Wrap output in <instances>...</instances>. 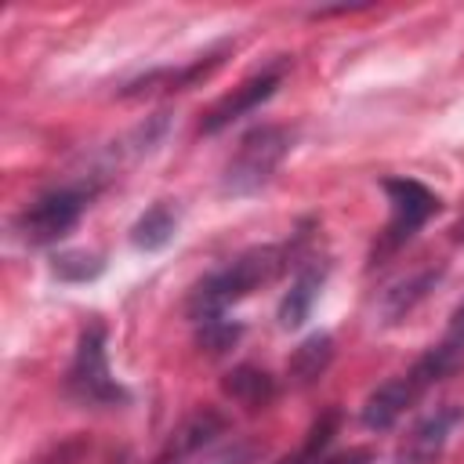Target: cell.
Here are the masks:
<instances>
[{
    "label": "cell",
    "mask_w": 464,
    "mask_h": 464,
    "mask_svg": "<svg viewBox=\"0 0 464 464\" xmlns=\"http://www.w3.org/2000/svg\"><path fill=\"white\" fill-rule=\"evenodd\" d=\"M286 250L283 246H254L246 254H239L232 265H225L221 272H210L188 297V315L196 323L218 319L228 304H236L239 297H246L250 290H257L261 283H272L283 268H286Z\"/></svg>",
    "instance_id": "1"
},
{
    "label": "cell",
    "mask_w": 464,
    "mask_h": 464,
    "mask_svg": "<svg viewBox=\"0 0 464 464\" xmlns=\"http://www.w3.org/2000/svg\"><path fill=\"white\" fill-rule=\"evenodd\" d=\"M290 141H294L290 130L286 127H276V123H265V127H254L250 134H243L236 156L225 167L221 192H228V196H250L261 185H268L272 174L279 170V163L286 160Z\"/></svg>",
    "instance_id": "2"
},
{
    "label": "cell",
    "mask_w": 464,
    "mask_h": 464,
    "mask_svg": "<svg viewBox=\"0 0 464 464\" xmlns=\"http://www.w3.org/2000/svg\"><path fill=\"white\" fill-rule=\"evenodd\" d=\"M65 392L76 402H87V406H116V402L127 399L123 388L112 377V370H109L105 330L102 326L83 330V337L76 344V355H72V366L65 373Z\"/></svg>",
    "instance_id": "3"
},
{
    "label": "cell",
    "mask_w": 464,
    "mask_h": 464,
    "mask_svg": "<svg viewBox=\"0 0 464 464\" xmlns=\"http://www.w3.org/2000/svg\"><path fill=\"white\" fill-rule=\"evenodd\" d=\"M83 207H87L83 192H76V188H54V192L40 196L33 207L22 210L18 232L29 243H54V239H62L80 221Z\"/></svg>",
    "instance_id": "4"
},
{
    "label": "cell",
    "mask_w": 464,
    "mask_h": 464,
    "mask_svg": "<svg viewBox=\"0 0 464 464\" xmlns=\"http://www.w3.org/2000/svg\"><path fill=\"white\" fill-rule=\"evenodd\" d=\"M384 192H388V203H392V221H388V232H384V250H395L439 210V199H435L431 188H424L413 178H388Z\"/></svg>",
    "instance_id": "5"
},
{
    "label": "cell",
    "mask_w": 464,
    "mask_h": 464,
    "mask_svg": "<svg viewBox=\"0 0 464 464\" xmlns=\"http://www.w3.org/2000/svg\"><path fill=\"white\" fill-rule=\"evenodd\" d=\"M283 65H286V62H279V65H272V69L254 72V76H250V80H243L232 94H225L221 102H214V105L207 109V116H203V123H199V130H203V134H218V130H225L232 120L246 116V112H254L261 102H268V98L276 94L279 80H283Z\"/></svg>",
    "instance_id": "6"
},
{
    "label": "cell",
    "mask_w": 464,
    "mask_h": 464,
    "mask_svg": "<svg viewBox=\"0 0 464 464\" xmlns=\"http://www.w3.org/2000/svg\"><path fill=\"white\" fill-rule=\"evenodd\" d=\"M457 424H460V410H457V406H442V410L428 413V417L410 431V439H406L399 460H402V464H435L439 453H442V446H446V439H450V431H453Z\"/></svg>",
    "instance_id": "7"
},
{
    "label": "cell",
    "mask_w": 464,
    "mask_h": 464,
    "mask_svg": "<svg viewBox=\"0 0 464 464\" xmlns=\"http://www.w3.org/2000/svg\"><path fill=\"white\" fill-rule=\"evenodd\" d=\"M417 395H420V392H417V384L410 381V373L377 384V388L366 395V402H362V424L373 428V431L392 428V424L406 413V406H410Z\"/></svg>",
    "instance_id": "8"
},
{
    "label": "cell",
    "mask_w": 464,
    "mask_h": 464,
    "mask_svg": "<svg viewBox=\"0 0 464 464\" xmlns=\"http://www.w3.org/2000/svg\"><path fill=\"white\" fill-rule=\"evenodd\" d=\"M221 431H225V417H221L218 410H196V413L185 417V420L178 424V431L167 439V446H163V453L156 457V464L181 460V457L203 450V446H207L214 435H221Z\"/></svg>",
    "instance_id": "9"
},
{
    "label": "cell",
    "mask_w": 464,
    "mask_h": 464,
    "mask_svg": "<svg viewBox=\"0 0 464 464\" xmlns=\"http://www.w3.org/2000/svg\"><path fill=\"white\" fill-rule=\"evenodd\" d=\"M330 359H334V337H330V334H312V337H304V341L294 348V355L286 359V377H290L297 388H308L312 381H319V377L326 373Z\"/></svg>",
    "instance_id": "10"
},
{
    "label": "cell",
    "mask_w": 464,
    "mask_h": 464,
    "mask_svg": "<svg viewBox=\"0 0 464 464\" xmlns=\"http://www.w3.org/2000/svg\"><path fill=\"white\" fill-rule=\"evenodd\" d=\"M221 388H225V395L232 402H239L246 410H261V406H268L276 399V381L265 370H257V366H236L221 381Z\"/></svg>",
    "instance_id": "11"
},
{
    "label": "cell",
    "mask_w": 464,
    "mask_h": 464,
    "mask_svg": "<svg viewBox=\"0 0 464 464\" xmlns=\"http://www.w3.org/2000/svg\"><path fill=\"white\" fill-rule=\"evenodd\" d=\"M319 283H323V272H319V268H304V272L294 279V286H290V290L283 294V301H279V326H283V330H297V326L312 315Z\"/></svg>",
    "instance_id": "12"
},
{
    "label": "cell",
    "mask_w": 464,
    "mask_h": 464,
    "mask_svg": "<svg viewBox=\"0 0 464 464\" xmlns=\"http://www.w3.org/2000/svg\"><path fill=\"white\" fill-rule=\"evenodd\" d=\"M174 232H178V214H174V207H170V203H156V207H149V210L134 221L130 243H134L138 250H163V246L174 239Z\"/></svg>",
    "instance_id": "13"
},
{
    "label": "cell",
    "mask_w": 464,
    "mask_h": 464,
    "mask_svg": "<svg viewBox=\"0 0 464 464\" xmlns=\"http://www.w3.org/2000/svg\"><path fill=\"white\" fill-rule=\"evenodd\" d=\"M460 366H464V348H457V344H450V341H439L435 348H428V352L413 362L410 381L417 384V392H424V388L439 384L442 377H450V373L460 370Z\"/></svg>",
    "instance_id": "14"
},
{
    "label": "cell",
    "mask_w": 464,
    "mask_h": 464,
    "mask_svg": "<svg viewBox=\"0 0 464 464\" xmlns=\"http://www.w3.org/2000/svg\"><path fill=\"white\" fill-rule=\"evenodd\" d=\"M435 279H439V268H428V272H420V276H410V279L388 286L384 297H381V312H384V319L395 323L399 315H406V312H410V308L435 286Z\"/></svg>",
    "instance_id": "15"
},
{
    "label": "cell",
    "mask_w": 464,
    "mask_h": 464,
    "mask_svg": "<svg viewBox=\"0 0 464 464\" xmlns=\"http://www.w3.org/2000/svg\"><path fill=\"white\" fill-rule=\"evenodd\" d=\"M98 272H102V257H98V254L69 250V254H58V257H54V276H58V279L83 283V279H94Z\"/></svg>",
    "instance_id": "16"
},
{
    "label": "cell",
    "mask_w": 464,
    "mask_h": 464,
    "mask_svg": "<svg viewBox=\"0 0 464 464\" xmlns=\"http://www.w3.org/2000/svg\"><path fill=\"white\" fill-rule=\"evenodd\" d=\"M236 337H239V326L236 323H228V319H207L203 326H199V344L210 352V355H221L225 348H232L236 344Z\"/></svg>",
    "instance_id": "17"
},
{
    "label": "cell",
    "mask_w": 464,
    "mask_h": 464,
    "mask_svg": "<svg viewBox=\"0 0 464 464\" xmlns=\"http://www.w3.org/2000/svg\"><path fill=\"white\" fill-rule=\"evenodd\" d=\"M370 460H373V450L355 446V450H344V453H334V457H319L315 464H370Z\"/></svg>",
    "instance_id": "18"
},
{
    "label": "cell",
    "mask_w": 464,
    "mask_h": 464,
    "mask_svg": "<svg viewBox=\"0 0 464 464\" xmlns=\"http://www.w3.org/2000/svg\"><path fill=\"white\" fill-rule=\"evenodd\" d=\"M442 341H450V344L464 348V301L453 308V315H450V326H446V337H442Z\"/></svg>",
    "instance_id": "19"
}]
</instances>
